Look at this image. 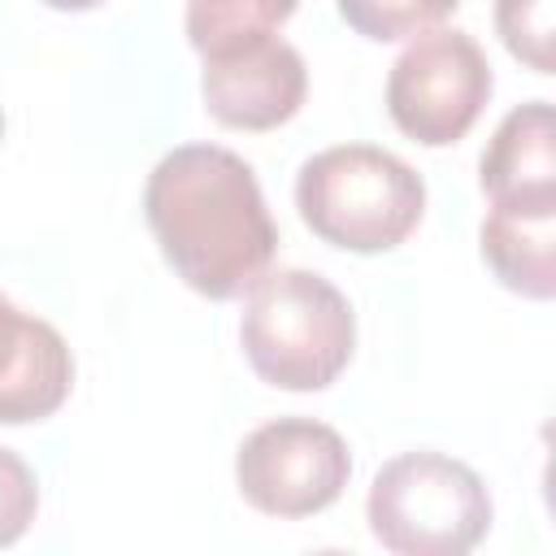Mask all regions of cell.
Here are the masks:
<instances>
[{"label": "cell", "instance_id": "cell-1", "mask_svg": "<svg viewBox=\"0 0 556 556\" xmlns=\"http://www.w3.org/2000/svg\"><path fill=\"white\" fill-rule=\"evenodd\" d=\"M143 217L165 265L204 300L248 295L278 252V226L252 165L217 143L165 152L148 174Z\"/></svg>", "mask_w": 556, "mask_h": 556}, {"label": "cell", "instance_id": "cell-2", "mask_svg": "<svg viewBox=\"0 0 556 556\" xmlns=\"http://www.w3.org/2000/svg\"><path fill=\"white\" fill-rule=\"evenodd\" d=\"M239 343L278 391H326L356 352V313L317 269H265L243 300Z\"/></svg>", "mask_w": 556, "mask_h": 556}, {"label": "cell", "instance_id": "cell-3", "mask_svg": "<svg viewBox=\"0 0 556 556\" xmlns=\"http://www.w3.org/2000/svg\"><path fill=\"white\" fill-rule=\"evenodd\" d=\"M295 208L321 243L374 256L400 248L421 226L426 182L387 148L334 143L300 165Z\"/></svg>", "mask_w": 556, "mask_h": 556}, {"label": "cell", "instance_id": "cell-4", "mask_svg": "<svg viewBox=\"0 0 556 556\" xmlns=\"http://www.w3.org/2000/svg\"><path fill=\"white\" fill-rule=\"evenodd\" d=\"M491 491L456 456L400 452L365 495L369 534L395 556H465L491 530Z\"/></svg>", "mask_w": 556, "mask_h": 556}, {"label": "cell", "instance_id": "cell-5", "mask_svg": "<svg viewBox=\"0 0 556 556\" xmlns=\"http://www.w3.org/2000/svg\"><path fill=\"white\" fill-rule=\"evenodd\" d=\"M491 61L473 35L430 26L395 56L387 74V113L421 148L460 143L491 100Z\"/></svg>", "mask_w": 556, "mask_h": 556}, {"label": "cell", "instance_id": "cell-6", "mask_svg": "<svg viewBox=\"0 0 556 556\" xmlns=\"http://www.w3.org/2000/svg\"><path fill=\"white\" fill-rule=\"evenodd\" d=\"M352 478V452L343 434L313 417H278L256 426L235 452L239 495L282 521L326 513Z\"/></svg>", "mask_w": 556, "mask_h": 556}, {"label": "cell", "instance_id": "cell-7", "mask_svg": "<svg viewBox=\"0 0 556 556\" xmlns=\"http://www.w3.org/2000/svg\"><path fill=\"white\" fill-rule=\"evenodd\" d=\"M200 96L226 130H274L291 122L308 96L304 56L282 35L243 39L204 56Z\"/></svg>", "mask_w": 556, "mask_h": 556}, {"label": "cell", "instance_id": "cell-8", "mask_svg": "<svg viewBox=\"0 0 556 556\" xmlns=\"http://www.w3.org/2000/svg\"><path fill=\"white\" fill-rule=\"evenodd\" d=\"M74 387V356L61 330L0 295V426L52 417Z\"/></svg>", "mask_w": 556, "mask_h": 556}, {"label": "cell", "instance_id": "cell-9", "mask_svg": "<svg viewBox=\"0 0 556 556\" xmlns=\"http://www.w3.org/2000/svg\"><path fill=\"white\" fill-rule=\"evenodd\" d=\"M478 187L491 208H556V113L547 100L504 113L482 148Z\"/></svg>", "mask_w": 556, "mask_h": 556}, {"label": "cell", "instance_id": "cell-10", "mask_svg": "<svg viewBox=\"0 0 556 556\" xmlns=\"http://www.w3.org/2000/svg\"><path fill=\"white\" fill-rule=\"evenodd\" d=\"M478 248L500 287L539 304L556 295V208H491Z\"/></svg>", "mask_w": 556, "mask_h": 556}, {"label": "cell", "instance_id": "cell-11", "mask_svg": "<svg viewBox=\"0 0 556 556\" xmlns=\"http://www.w3.org/2000/svg\"><path fill=\"white\" fill-rule=\"evenodd\" d=\"M300 9V0H187V39L200 56L278 35V26Z\"/></svg>", "mask_w": 556, "mask_h": 556}, {"label": "cell", "instance_id": "cell-12", "mask_svg": "<svg viewBox=\"0 0 556 556\" xmlns=\"http://www.w3.org/2000/svg\"><path fill=\"white\" fill-rule=\"evenodd\" d=\"M334 4L356 35L374 43H395L439 26L460 0H334Z\"/></svg>", "mask_w": 556, "mask_h": 556}, {"label": "cell", "instance_id": "cell-13", "mask_svg": "<svg viewBox=\"0 0 556 556\" xmlns=\"http://www.w3.org/2000/svg\"><path fill=\"white\" fill-rule=\"evenodd\" d=\"M495 35L526 70H556V0H495Z\"/></svg>", "mask_w": 556, "mask_h": 556}, {"label": "cell", "instance_id": "cell-14", "mask_svg": "<svg viewBox=\"0 0 556 556\" xmlns=\"http://www.w3.org/2000/svg\"><path fill=\"white\" fill-rule=\"evenodd\" d=\"M35 513H39L35 469L17 452L0 447V547H13L30 530Z\"/></svg>", "mask_w": 556, "mask_h": 556}, {"label": "cell", "instance_id": "cell-15", "mask_svg": "<svg viewBox=\"0 0 556 556\" xmlns=\"http://www.w3.org/2000/svg\"><path fill=\"white\" fill-rule=\"evenodd\" d=\"M39 4H48V9H56V13H87V9H96V4H104V0H39Z\"/></svg>", "mask_w": 556, "mask_h": 556}, {"label": "cell", "instance_id": "cell-16", "mask_svg": "<svg viewBox=\"0 0 556 556\" xmlns=\"http://www.w3.org/2000/svg\"><path fill=\"white\" fill-rule=\"evenodd\" d=\"M0 139H4V113H0Z\"/></svg>", "mask_w": 556, "mask_h": 556}]
</instances>
